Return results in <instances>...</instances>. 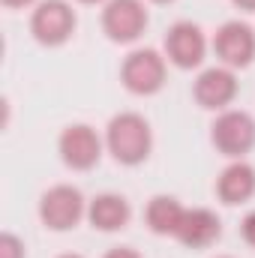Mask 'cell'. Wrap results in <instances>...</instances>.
Wrapping results in <instances>:
<instances>
[{
    "label": "cell",
    "instance_id": "cell-1",
    "mask_svg": "<svg viewBox=\"0 0 255 258\" xmlns=\"http://www.w3.org/2000/svg\"><path fill=\"white\" fill-rule=\"evenodd\" d=\"M105 150L117 165H144L153 153V129L138 111H120L105 126Z\"/></svg>",
    "mask_w": 255,
    "mask_h": 258
},
{
    "label": "cell",
    "instance_id": "cell-2",
    "mask_svg": "<svg viewBox=\"0 0 255 258\" xmlns=\"http://www.w3.org/2000/svg\"><path fill=\"white\" fill-rule=\"evenodd\" d=\"M168 81V60L156 48H132L120 63V84L132 96H156Z\"/></svg>",
    "mask_w": 255,
    "mask_h": 258
},
{
    "label": "cell",
    "instance_id": "cell-3",
    "mask_svg": "<svg viewBox=\"0 0 255 258\" xmlns=\"http://www.w3.org/2000/svg\"><path fill=\"white\" fill-rule=\"evenodd\" d=\"M36 210H39V222L48 231L66 234V231L78 228L81 219H87V198L72 183H54L42 192Z\"/></svg>",
    "mask_w": 255,
    "mask_h": 258
},
{
    "label": "cell",
    "instance_id": "cell-4",
    "mask_svg": "<svg viewBox=\"0 0 255 258\" xmlns=\"http://www.w3.org/2000/svg\"><path fill=\"white\" fill-rule=\"evenodd\" d=\"M78 30V12L69 0H39L30 12V36L42 48H60Z\"/></svg>",
    "mask_w": 255,
    "mask_h": 258
},
{
    "label": "cell",
    "instance_id": "cell-5",
    "mask_svg": "<svg viewBox=\"0 0 255 258\" xmlns=\"http://www.w3.org/2000/svg\"><path fill=\"white\" fill-rule=\"evenodd\" d=\"M210 144L225 159H246L255 147V117L240 108H225L210 123Z\"/></svg>",
    "mask_w": 255,
    "mask_h": 258
},
{
    "label": "cell",
    "instance_id": "cell-6",
    "mask_svg": "<svg viewBox=\"0 0 255 258\" xmlns=\"http://www.w3.org/2000/svg\"><path fill=\"white\" fill-rule=\"evenodd\" d=\"M102 33L114 45H132L144 36L150 24L147 0H108L102 6Z\"/></svg>",
    "mask_w": 255,
    "mask_h": 258
},
{
    "label": "cell",
    "instance_id": "cell-7",
    "mask_svg": "<svg viewBox=\"0 0 255 258\" xmlns=\"http://www.w3.org/2000/svg\"><path fill=\"white\" fill-rule=\"evenodd\" d=\"M57 153L69 171H93L102 162L105 138L90 123H69L57 138Z\"/></svg>",
    "mask_w": 255,
    "mask_h": 258
},
{
    "label": "cell",
    "instance_id": "cell-8",
    "mask_svg": "<svg viewBox=\"0 0 255 258\" xmlns=\"http://www.w3.org/2000/svg\"><path fill=\"white\" fill-rule=\"evenodd\" d=\"M207 48H210V42H207L201 24H195V21H174L162 39L165 60L174 69H183V72H192L204 63Z\"/></svg>",
    "mask_w": 255,
    "mask_h": 258
},
{
    "label": "cell",
    "instance_id": "cell-9",
    "mask_svg": "<svg viewBox=\"0 0 255 258\" xmlns=\"http://www.w3.org/2000/svg\"><path fill=\"white\" fill-rule=\"evenodd\" d=\"M210 48L222 66H228L234 72L246 69V66L255 63V27L240 21V18H231V21L219 24Z\"/></svg>",
    "mask_w": 255,
    "mask_h": 258
},
{
    "label": "cell",
    "instance_id": "cell-10",
    "mask_svg": "<svg viewBox=\"0 0 255 258\" xmlns=\"http://www.w3.org/2000/svg\"><path fill=\"white\" fill-rule=\"evenodd\" d=\"M237 93H240V81H237L234 69L222 63L201 69L192 81V99L204 111H216V114L225 111L237 99Z\"/></svg>",
    "mask_w": 255,
    "mask_h": 258
},
{
    "label": "cell",
    "instance_id": "cell-11",
    "mask_svg": "<svg viewBox=\"0 0 255 258\" xmlns=\"http://www.w3.org/2000/svg\"><path fill=\"white\" fill-rule=\"evenodd\" d=\"M222 237V219L210 207H186L174 240L186 249H207Z\"/></svg>",
    "mask_w": 255,
    "mask_h": 258
},
{
    "label": "cell",
    "instance_id": "cell-12",
    "mask_svg": "<svg viewBox=\"0 0 255 258\" xmlns=\"http://www.w3.org/2000/svg\"><path fill=\"white\" fill-rule=\"evenodd\" d=\"M216 198L225 204V207H240L246 201H252L255 195V168L246 159H231L219 177H216V186H213Z\"/></svg>",
    "mask_w": 255,
    "mask_h": 258
},
{
    "label": "cell",
    "instance_id": "cell-13",
    "mask_svg": "<svg viewBox=\"0 0 255 258\" xmlns=\"http://www.w3.org/2000/svg\"><path fill=\"white\" fill-rule=\"evenodd\" d=\"M129 219H132V207L120 192H99L87 201V222L102 234L123 231Z\"/></svg>",
    "mask_w": 255,
    "mask_h": 258
},
{
    "label": "cell",
    "instance_id": "cell-14",
    "mask_svg": "<svg viewBox=\"0 0 255 258\" xmlns=\"http://www.w3.org/2000/svg\"><path fill=\"white\" fill-rule=\"evenodd\" d=\"M186 207L174 195H153L144 207V225L159 237H174L183 222Z\"/></svg>",
    "mask_w": 255,
    "mask_h": 258
},
{
    "label": "cell",
    "instance_id": "cell-15",
    "mask_svg": "<svg viewBox=\"0 0 255 258\" xmlns=\"http://www.w3.org/2000/svg\"><path fill=\"white\" fill-rule=\"evenodd\" d=\"M24 240L15 237L12 231H3L0 234V258H24Z\"/></svg>",
    "mask_w": 255,
    "mask_h": 258
},
{
    "label": "cell",
    "instance_id": "cell-16",
    "mask_svg": "<svg viewBox=\"0 0 255 258\" xmlns=\"http://www.w3.org/2000/svg\"><path fill=\"white\" fill-rule=\"evenodd\" d=\"M240 234H243V240L255 249V210H249V213L243 216V222H240Z\"/></svg>",
    "mask_w": 255,
    "mask_h": 258
},
{
    "label": "cell",
    "instance_id": "cell-17",
    "mask_svg": "<svg viewBox=\"0 0 255 258\" xmlns=\"http://www.w3.org/2000/svg\"><path fill=\"white\" fill-rule=\"evenodd\" d=\"M102 258H141V255H138L132 246H114V249H108Z\"/></svg>",
    "mask_w": 255,
    "mask_h": 258
},
{
    "label": "cell",
    "instance_id": "cell-18",
    "mask_svg": "<svg viewBox=\"0 0 255 258\" xmlns=\"http://www.w3.org/2000/svg\"><path fill=\"white\" fill-rule=\"evenodd\" d=\"M6 9H27V6H36L39 0H0Z\"/></svg>",
    "mask_w": 255,
    "mask_h": 258
},
{
    "label": "cell",
    "instance_id": "cell-19",
    "mask_svg": "<svg viewBox=\"0 0 255 258\" xmlns=\"http://www.w3.org/2000/svg\"><path fill=\"white\" fill-rule=\"evenodd\" d=\"M231 6L240 12H255V0H231Z\"/></svg>",
    "mask_w": 255,
    "mask_h": 258
},
{
    "label": "cell",
    "instance_id": "cell-20",
    "mask_svg": "<svg viewBox=\"0 0 255 258\" xmlns=\"http://www.w3.org/2000/svg\"><path fill=\"white\" fill-rule=\"evenodd\" d=\"M75 3H84V6H105L108 0H75Z\"/></svg>",
    "mask_w": 255,
    "mask_h": 258
},
{
    "label": "cell",
    "instance_id": "cell-21",
    "mask_svg": "<svg viewBox=\"0 0 255 258\" xmlns=\"http://www.w3.org/2000/svg\"><path fill=\"white\" fill-rule=\"evenodd\" d=\"M147 3H153V6H168V3H174V0H147Z\"/></svg>",
    "mask_w": 255,
    "mask_h": 258
},
{
    "label": "cell",
    "instance_id": "cell-22",
    "mask_svg": "<svg viewBox=\"0 0 255 258\" xmlns=\"http://www.w3.org/2000/svg\"><path fill=\"white\" fill-rule=\"evenodd\" d=\"M57 258H84V255H78V252H63V255H57Z\"/></svg>",
    "mask_w": 255,
    "mask_h": 258
},
{
    "label": "cell",
    "instance_id": "cell-23",
    "mask_svg": "<svg viewBox=\"0 0 255 258\" xmlns=\"http://www.w3.org/2000/svg\"><path fill=\"white\" fill-rule=\"evenodd\" d=\"M216 258H231V255H216Z\"/></svg>",
    "mask_w": 255,
    "mask_h": 258
}]
</instances>
